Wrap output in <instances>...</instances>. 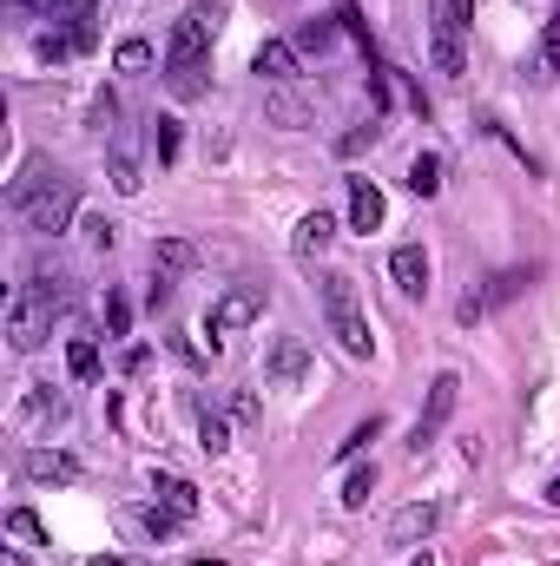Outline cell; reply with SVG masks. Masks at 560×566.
Returning a JSON list of instances; mask_svg holds the SVG:
<instances>
[{"label": "cell", "instance_id": "14", "mask_svg": "<svg viewBox=\"0 0 560 566\" xmlns=\"http://www.w3.org/2000/svg\"><path fill=\"white\" fill-rule=\"evenodd\" d=\"M152 494H158V507H165L172 521H191V514H198V488H191V481H178V474H158V481H152Z\"/></svg>", "mask_w": 560, "mask_h": 566}, {"label": "cell", "instance_id": "32", "mask_svg": "<svg viewBox=\"0 0 560 566\" xmlns=\"http://www.w3.org/2000/svg\"><path fill=\"white\" fill-rule=\"evenodd\" d=\"M409 566H435V554H428V547H422V554H416V560H409Z\"/></svg>", "mask_w": 560, "mask_h": 566}, {"label": "cell", "instance_id": "22", "mask_svg": "<svg viewBox=\"0 0 560 566\" xmlns=\"http://www.w3.org/2000/svg\"><path fill=\"white\" fill-rule=\"evenodd\" d=\"M7 534H13V541H33V547L46 541V527H40V514H27V507H13V514H7Z\"/></svg>", "mask_w": 560, "mask_h": 566}, {"label": "cell", "instance_id": "21", "mask_svg": "<svg viewBox=\"0 0 560 566\" xmlns=\"http://www.w3.org/2000/svg\"><path fill=\"white\" fill-rule=\"evenodd\" d=\"M370 494H376V468H356V474L343 481V507L356 514V507H370Z\"/></svg>", "mask_w": 560, "mask_h": 566}, {"label": "cell", "instance_id": "4", "mask_svg": "<svg viewBox=\"0 0 560 566\" xmlns=\"http://www.w3.org/2000/svg\"><path fill=\"white\" fill-rule=\"evenodd\" d=\"M46 336H53V303H46L33 283H20V290L7 296V343H13L20 356H33Z\"/></svg>", "mask_w": 560, "mask_h": 566}, {"label": "cell", "instance_id": "2", "mask_svg": "<svg viewBox=\"0 0 560 566\" xmlns=\"http://www.w3.org/2000/svg\"><path fill=\"white\" fill-rule=\"evenodd\" d=\"M13 211H20L27 231L60 238L73 224V211H80V185L66 171H53V165H27V178H13Z\"/></svg>", "mask_w": 560, "mask_h": 566}, {"label": "cell", "instance_id": "25", "mask_svg": "<svg viewBox=\"0 0 560 566\" xmlns=\"http://www.w3.org/2000/svg\"><path fill=\"white\" fill-rule=\"evenodd\" d=\"M106 329H113V336H126V329H133V303H126L120 290L106 296Z\"/></svg>", "mask_w": 560, "mask_h": 566}, {"label": "cell", "instance_id": "6", "mask_svg": "<svg viewBox=\"0 0 560 566\" xmlns=\"http://www.w3.org/2000/svg\"><path fill=\"white\" fill-rule=\"evenodd\" d=\"M428 20H435V27H428V46H435V73H442V80H462V73H468V53H462V20L448 13V0H442Z\"/></svg>", "mask_w": 560, "mask_h": 566}, {"label": "cell", "instance_id": "23", "mask_svg": "<svg viewBox=\"0 0 560 566\" xmlns=\"http://www.w3.org/2000/svg\"><path fill=\"white\" fill-rule=\"evenodd\" d=\"M376 434H383V422H376V416H370V422H356V428H350V441H343V448H336V454H343V461H356V454H363V448H370V441H376Z\"/></svg>", "mask_w": 560, "mask_h": 566}, {"label": "cell", "instance_id": "31", "mask_svg": "<svg viewBox=\"0 0 560 566\" xmlns=\"http://www.w3.org/2000/svg\"><path fill=\"white\" fill-rule=\"evenodd\" d=\"M548 501H554V507H560V474H554V481H548Z\"/></svg>", "mask_w": 560, "mask_h": 566}, {"label": "cell", "instance_id": "15", "mask_svg": "<svg viewBox=\"0 0 560 566\" xmlns=\"http://www.w3.org/2000/svg\"><path fill=\"white\" fill-rule=\"evenodd\" d=\"M390 277H396V290L422 296V290H428V251H422V244H403V251L390 258Z\"/></svg>", "mask_w": 560, "mask_h": 566}, {"label": "cell", "instance_id": "1", "mask_svg": "<svg viewBox=\"0 0 560 566\" xmlns=\"http://www.w3.org/2000/svg\"><path fill=\"white\" fill-rule=\"evenodd\" d=\"M225 7L231 0H191L178 20H172V40H165V80L178 99H198L205 93V60H211V40L225 27Z\"/></svg>", "mask_w": 560, "mask_h": 566}, {"label": "cell", "instance_id": "9", "mask_svg": "<svg viewBox=\"0 0 560 566\" xmlns=\"http://www.w3.org/2000/svg\"><path fill=\"white\" fill-rule=\"evenodd\" d=\"M435 521H442V507H435V501H409V507L390 521V547H416V541H428V534H435Z\"/></svg>", "mask_w": 560, "mask_h": 566}, {"label": "cell", "instance_id": "34", "mask_svg": "<svg viewBox=\"0 0 560 566\" xmlns=\"http://www.w3.org/2000/svg\"><path fill=\"white\" fill-rule=\"evenodd\" d=\"M185 566H218V560H185Z\"/></svg>", "mask_w": 560, "mask_h": 566}, {"label": "cell", "instance_id": "24", "mask_svg": "<svg viewBox=\"0 0 560 566\" xmlns=\"http://www.w3.org/2000/svg\"><path fill=\"white\" fill-rule=\"evenodd\" d=\"M113 66H120V73H145V66H152V46H145V40H126V46L113 53Z\"/></svg>", "mask_w": 560, "mask_h": 566}, {"label": "cell", "instance_id": "12", "mask_svg": "<svg viewBox=\"0 0 560 566\" xmlns=\"http://www.w3.org/2000/svg\"><path fill=\"white\" fill-rule=\"evenodd\" d=\"M251 73L271 80V86H290V80H297V46H290V40H265V46L251 53Z\"/></svg>", "mask_w": 560, "mask_h": 566}, {"label": "cell", "instance_id": "28", "mask_svg": "<svg viewBox=\"0 0 560 566\" xmlns=\"http://www.w3.org/2000/svg\"><path fill=\"white\" fill-rule=\"evenodd\" d=\"M86 244H93V251H113V224H106V218H86Z\"/></svg>", "mask_w": 560, "mask_h": 566}, {"label": "cell", "instance_id": "17", "mask_svg": "<svg viewBox=\"0 0 560 566\" xmlns=\"http://www.w3.org/2000/svg\"><path fill=\"white\" fill-rule=\"evenodd\" d=\"M27 474H33V481H80V461H73V454L33 448V454H27Z\"/></svg>", "mask_w": 560, "mask_h": 566}, {"label": "cell", "instance_id": "8", "mask_svg": "<svg viewBox=\"0 0 560 566\" xmlns=\"http://www.w3.org/2000/svg\"><path fill=\"white\" fill-rule=\"evenodd\" d=\"M303 376H310V343H303V336H278V343H271V356H265V382L297 389Z\"/></svg>", "mask_w": 560, "mask_h": 566}, {"label": "cell", "instance_id": "13", "mask_svg": "<svg viewBox=\"0 0 560 566\" xmlns=\"http://www.w3.org/2000/svg\"><path fill=\"white\" fill-rule=\"evenodd\" d=\"M113 185L133 198L145 178H139V133H113Z\"/></svg>", "mask_w": 560, "mask_h": 566}, {"label": "cell", "instance_id": "20", "mask_svg": "<svg viewBox=\"0 0 560 566\" xmlns=\"http://www.w3.org/2000/svg\"><path fill=\"white\" fill-rule=\"evenodd\" d=\"M198 448H205V454H225V448H231V428H225V416L198 409Z\"/></svg>", "mask_w": 560, "mask_h": 566}, {"label": "cell", "instance_id": "26", "mask_svg": "<svg viewBox=\"0 0 560 566\" xmlns=\"http://www.w3.org/2000/svg\"><path fill=\"white\" fill-rule=\"evenodd\" d=\"M152 145H158V165H172V158H178V119H158Z\"/></svg>", "mask_w": 560, "mask_h": 566}, {"label": "cell", "instance_id": "3", "mask_svg": "<svg viewBox=\"0 0 560 566\" xmlns=\"http://www.w3.org/2000/svg\"><path fill=\"white\" fill-rule=\"evenodd\" d=\"M323 323H330V336L343 343L350 363H370V356H376V336H370V316H363L356 277H343V271L323 277Z\"/></svg>", "mask_w": 560, "mask_h": 566}, {"label": "cell", "instance_id": "19", "mask_svg": "<svg viewBox=\"0 0 560 566\" xmlns=\"http://www.w3.org/2000/svg\"><path fill=\"white\" fill-rule=\"evenodd\" d=\"M409 191H416V198H435V191H442V158H435V151H416V158H409Z\"/></svg>", "mask_w": 560, "mask_h": 566}, {"label": "cell", "instance_id": "27", "mask_svg": "<svg viewBox=\"0 0 560 566\" xmlns=\"http://www.w3.org/2000/svg\"><path fill=\"white\" fill-rule=\"evenodd\" d=\"M330 33H336V27H330V20H310V27H303V33H297V46H330Z\"/></svg>", "mask_w": 560, "mask_h": 566}, {"label": "cell", "instance_id": "33", "mask_svg": "<svg viewBox=\"0 0 560 566\" xmlns=\"http://www.w3.org/2000/svg\"><path fill=\"white\" fill-rule=\"evenodd\" d=\"M86 566H126V560H113V554H106V560H86Z\"/></svg>", "mask_w": 560, "mask_h": 566}, {"label": "cell", "instance_id": "30", "mask_svg": "<svg viewBox=\"0 0 560 566\" xmlns=\"http://www.w3.org/2000/svg\"><path fill=\"white\" fill-rule=\"evenodd\" d=\"M0 566H27V560H20V554H13V547H7V554H0Z\"/></svg>", "mask_w": 560, "mask_h": 566}, {"label": "cell", "instance_id": "16", "mask_svg": "<svg viewBox=\"0 0 560 566\" xmlns=\"http://www.w3.org/2000/svg\"><path fill=\"white\" fill-rule=\"evenodd\" d=\"M548 80H560V0H554V13H548L541 46H535V86H548Z\"/></svg>", "mask_w": 560, "mask_h": 566}, {"label": "cell", "instance_id": "29", "mask_svg": "<svg viewBox=\"0 0 560 566\" xmlns=\"http://www.w3.org/2000/svg\"><path fill=\"white\" fill-rule=\"evenodd\" d=\"M448 13H455V20L468 27V20H475V0H448Z\"/></svg>", "mask_w": 560, "mask_h": 566}, {"label": "cell", "instance_id": "11", "mask_svg": "<svg viewBox=\"0 0 560 566\" xmlns=\"http://www.w3.org/2000/svg\"><path fill=\"white\" fill-rule=\"evenodd\" d=\"M330 238H336V218H330V211H310V218L297 224V238H290L297 264H317V258L330 251Z\"/></svg>", "mask_w": 560, "mask_h": 566}, {"label": "cell", "instance_id": "18", "mask_svg": "<svg viewBox=\"0 0 560 566\" xmlns=\"http://www.w3.org/2000/svg\"><path fill=\"white\" fill-rule=\"evenodd\" d=\"M66 369H73V382H93L100 376V343L93 336H73L66 343Z\"/></svg>", "mask_w": 560, "mask_h": 566}, {"label": "cell", "instance_id": "5", "mask_svg": "<svg viewBox=\"0 0 560 566\" xmlns=\"http://www.w3.org/2000/svg\"><path fill=\"white\" fill-rule=\"evenodd\" d=\"M258 316H265V290H258V283L225 290V296L211 303V323H205V329H211V349H218V336H238V329H251Z\"/></svg>", "mask_w": 560, "mask_h": 566}, {"label": "cell", "instance_id": "10", "mask_svg": "<svg viewBox=\"0 0 560 566\" xmlns=\"http://www.w3.org/2000/svg\"><path fill=\"white\" fill-rule=\"evenodd\" d=\"M383 218H390L383 191L370 178H350V231H383Z\"/></svg>", "mask_w": 560, "mask_h": 566}, {"label": "cell", "instance_id": "7", "mask_svg": "<svg viewBox=\"0 0 560 566\" xmlns=\"http://www.w3.org/2000/svg\"><path fill=\"white\" fill-rule=\"evenodd\" d=\"M455 389H462V376H455V369H442V376L428 382V416H422L416 434H409V454H422V448H428V441L442 434V422L455 416Z\"/></svg>", "mask_w": 560, "mask_h": 566}]
</instances>
